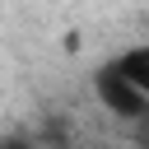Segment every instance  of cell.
I'll return each mask as SVG.
<instances>
[{"label": "cell", "instance_id": "3957f363", "mask_svg": "<svg viewBox=\"0 0 149 149\" xmlns=\"http://www.w3.org/2000/svg\"><path fill=\"white\" fill-rule=\"evenodd\" d=\"M0 149H37L28 135H0Z\"/></svg>", "mask_w": 149, "mask_h": 149}, {"label": "cell", "instance_id": "6da1fadb", "mask_svg": "<svg viewBox=\"0 0 149 149\" xmlns=\"http://www.w3.org/2000/svg\"><path fill=\"white\" fill-rule=\"evenodd\" d=\"M88 88H93L98 107H102L107 116L126 121V126H140V121L149 116V98L130 84V74L116 65V56H112V61H102V65L88 74Z\"/></svg>", "mask_w": 149, "mask_h": 149}, {"label": "cell", "instance_id": "7a4b0ae2", "mask_svg": "<svg viewBox=\"0 0 149 149\" xmlns=\"http://www.w3.org/2000/svg\"><path fill=\"white\" fill-rule=\"evenodd\" d=\"M116 65L130 74V84L149 98V42H140V47H126V51H116Z\"/></svg>", "mask_w": 149, "mask_h": 149}]
</instances>
